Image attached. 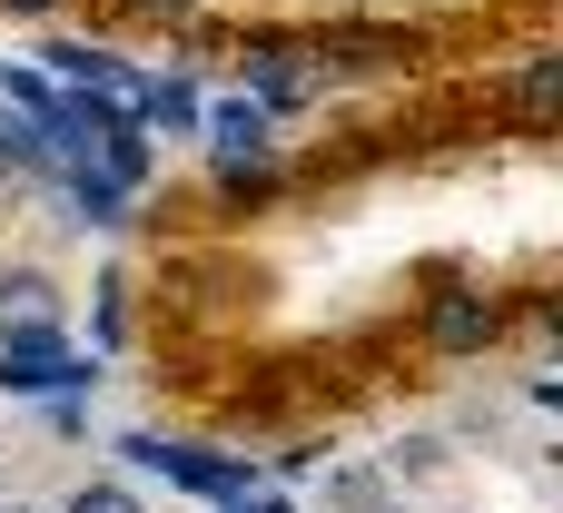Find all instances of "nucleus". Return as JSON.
<instances>
[{
	"instance_id": "nucleus-1",
	"label": "nucleus",
	"mask_w": 563,
	"mask_h": 513,
	"mask_svg": "<svg viewBox=\"0 0 563 513\" xmlns=\"http://www.w3.org/2000/svg\"><path fill=\"white\" fill-rule=\"evenodd\" d=\"M69 376H89L49 326H20V336H0V386H69Z\"/></svg>"
},
{
	"instance_id": "nucleus-2",
	"label": "nucleus",
	"mask_w": 563,
	"mask_h": 513,
	"mask_svg": "<svg viewBox=\"0 0 563 513\" xmlns=\"http://www.w3.org/2000/svg\"><path fill=\"white\" fill-rule=\"evenodd\" d=\"M426 336H435V356H475V346L495 336V306H485L475 287H455V297H435V316H426Z\"/></svg>"
},
{
	"instance_id": "nucleus-3",
	"label": "nucleus",
	"mask_w": 563,
	"mask_h": 513,
	"mask_svg": "<svg viewBox=\"0 0 563 513\" xmlns=\"http://www.w3.org/2000/svg\"><path fill=\"white\" fill-rule=\"evenodd\" d=\"M129 455H139V465H158L168 484H198V494H238V475H228V465H208V455H178V445H158V435H139Z\"/></svg>"
},
{
	"instance_id": "nucleus-4",
	"label": "nucleus",
	"mask_w": 563,
	"mask_h": 513,
	"mask_svg": "<svg viewBox=\"0 0 563 513\" xmlns=\"http://www.w3.org/2000/svg\"><path fill=\"white\" fill-rule=\"evenodd\" d=\"M247 69H257V99H267V109H287V99L317 89V59H297V49H257Z\"/></svg>"
},
{
	"instance_id": "nucleus-5",
	"label": "nucleus",
	"mask_w": 563,
	"mask_h": 513,
	"mask_svg": "<svg viewBox=\"0 0 563 513\" xmlns=\"http://www.w3.org/2000/svg\"><path fill=\"white\" fill-rule=\"evenodd\" d=\"M208 138H218L228 158H257V148H267V99H228V109H208Z\"/></svg>"
},
{
	"instance_id": "nucleus-6",
	"label": "nucleus",
	"mask_w": 563,
	"mask_h": 513,
	"mask_svg": "<svg viewBox=\"0 0 563 513\" xmlns=\"http://www.w3.org/2000/svg\"><path fill=\"white\" fill-rule=\"evenodd\" d=\"M20 326H49V287L40 277H0V336H20Z\"/></svg>"
},
{
	"instance_id": "nucleus-7",
	"label": "nucleus",
	"mask_w": 563,
	"mask_h": 513,
	"mask_svg": "<svg viewBox=\"0 0 563 513\" xmlns=\"http://www.w3.org/2000/svg\"><path fill=\"white\" fill-rule=\"evenodd\" d=\"M554 89H563V69H554V59H534V79H525V119H534V129L554 119Z\"/></svg>"
},
{
	"instance_id": "nucleus-8",
	"label": "nucleus",
	"mask_w": 563,
	"mask_h": 513,
	"mask_svg": "<svg viewBox=\"0 0 563 513\" xmlns=\"http://www.w3.org/2000/svg\"><path fill=\"white\" fill-rule=\"evenodd\" d=\"M69 513H139V494H119V484H79Z\"/></svg>"
},
{
	"instance_id": "nucleus-9",
	"label": "nucleus",
	"mask_w": 563,
	"mask_h": 513,
	"mask_svg": "<svg viewBox=\"0 0 563 513\" xmlns=\"http://www.w3.org/2000/svg\"><path fill=\"white\" fill-rule=\"evenodd\" d=\"M10 10H49V0H10Z\"/></svg>"
},
{
	"instance_id": "nucleus-10",
	"label": "nucleus",
	"mask_w": 563,
	"mask_h": 513,
	"mask_svg": "<svg viewBox=\"0 0 563 513\" xmlns=\"http://www.w3.org/2000/svg\"><path fill=\"white\" fill-rule=\"evenodd\" d=\"M148 10H178V0H148Z\"/></svg>"
},
{
	"instance_id": "nucleus-11",
	"label": "nucleus",
	"mask_w": 563,
	"mask_h": 513,
	"mask_svg": "<svg viewBox=\"0 0 563 513\" xmlns=\"http://www.w3.org/2000/svg\"><path fill=\"white\" fill-rule=\"evenodd\" d=\"M257 513H277V504H257Z\"/></svg>"
},
{
	"instance_id": "nucleus-12",
	"label": "nucleus",
	"mask_w": 563,
	"mask_h": 513,
	"mask_svg": "<svg viewBox=\"0 0 563 513\" xmlns=\"http://www.w3.org/2000/svg\"><path fill=\"white\" fill-rule=\"evenodd\" d=\"M10 513H30V504H10Z\"/></svg>"
}]
</instances>
